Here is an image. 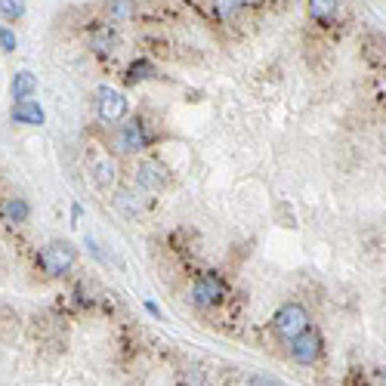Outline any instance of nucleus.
Returning <instances> with one entry per match:
<instances>
[{
  "label": "nucleus",
  "instance_id": "nucleus-1",
  "mask_svg": "<svg viewBox=\"0 0 386 386\" xmlns=\"http://www.w3.org/2000/svg\"><path fill=\"white\" fill-rule=\"evenodd\" d=\"M37 263H41V269L50 278H62V275H68V272L75 269L77 250H75V244H68V241H50V244H44L41 248Z\"/></svg>",
  "mask_w": 386,
  "mask_h": 386
},
{
  "label": "nucleus",
  "instance_id": "nucleus-2",
  "mask_svg": "<svg viewBox=\"0 0 386 386\" xmlns=\"http://www.w3.org/2000/svg\"><path fill=\"white\" fill-rule=\"evenodd\" d=\"M309 312H306V306L300 303H284L278 306V312L272 315V331H275L282 340H294V337H300L303 331H309Z\"/></svg>",
  "mask_w": 386,
  "mask_h": 386
},
{
  "label": "nucleus",
  "instance_id": "nucleus-3",
  "mask_svg": "<svg viewBox=\"0 0 386 386\" xmlns=\"http://www.w3.org/2000/svg\"><path fill=\"white\" fill-rule=\"evenodd\" d=\"M226 294H229V288H226L219 272H201L189 291L192 303H195L198 309H214V306H219L226 300Z\"/></svg>",
  "mask_w": 386,
  "mask_h": 386
},
{
  "label": "nucleus",
  "instance_id": "nucleus-4",
  "mask_svg": "<svg viewBox=\"0 0 386 386\" xmlns=\"http://www.w3.org/2000/svg\"><path fill=\"white\" fill-rule=\"evenodd\" d=\"M149 143H151V136L145 133L143 118H130L115 133V151H121V155H139L143 149H149Z\"/></svg>",
  "mask_w": 386,
  "mask_h": 386
},
{
  "label": "nucleus",
  "instance_id": "nucleus-5",
  "mask_svg": "<svg viewBox=\"0 0 386 386\" xmlns=\"http://www.w3.org/2000/svg\"><path fill=\"white\" fill-rule=\"evenodd\" d=\"M96 105H99V118H102L105 124H121L124 115H127V96H124L121 90H115V86H99L96 93Z\"/></svg>",
  "mask_w": 386,
  "mask_h": 386
},
{
  "label": "nucleus",
  "instance_id": "nucleus-6",
  "mask_svg": "<svg viewBox=\"0 0 386 386\" xmlns=\"http://www.w3.org/2000/svg\"><path fill=\"white\" fill-rule=\"evenodd\" d=\"M133 179H136L139 189H149V192H158L170 183L167 167H164L161 161H155V158H143V161L136 164V170H133Z\"/></svg>",
  "mask_w": 386,
  "mask_h": 386
},
{
  "label": "nucleus",
  "instance_id": "nucleus-7",
  "mask_svg": "<svg viewBox=\"0 0 386 386\" xmlns=\"http://www.w3.org/2000/svg\"><path fill=\"white\" fill-rule=\"evenodd\" d=\"M291 356H294V362H300V365H315L318 358H322V334H318L315 328L303 331L300 337L291 340Z\"/></svg>",
  "mask_w": 386,
  "mask_h": 386
},
{
  "label": "nucleus",
  "instance_id": "nucleus-8",
  "mask_svg": "<svg viewBox=\"0 0 386 386\" xmlns=\"http://www.w3.org/2000/svg\"><path fill=\"white\" fill-rule=\"evenodd\" d=\"M28 217H31V208L25 198L6 195L3 201H0V223L3 226H22V223H28Z\"/></svg>",
  "mask_w": 386,
  "mask_h": 386
},
{
  "label": "nucleus",
  "instance_id": "nucleus-9",
  "mask_svg": "<svg viewBox=\"0 0 386 386\" xmlns=\"http://www.w3.org/2000/svg\"><path fill=\"white\" fill-rule=\"evenodd\" d=\"M10 118H12L16 124H25V127H41V124L46 121L44 109H41L37 102H31V99H25V102H12Z\"/></svg>",
  "mask_w": 386,
  "mask_h": 386
},
{
  "label": "nucleus",
  "instance_id": "nucleus-10",
  "mask_svg": "<svg viewBox=\"0 0 386 386\" xmlns=\"http://www.w3.org/2000/svg\"><path fill=\"white\" fill-rule=\"evenodd\" d=\"M90 173H93V179H96L99 185H111L118 179V164H115V158H109V155H96L90 161Z\"/></svg>",
  "mask_w": 386,
  "mask_h": 386
},
{
  "label": "nucleus",
  "instance_id": "nucleus-11",
  "mask_svg": "<svg viewBox=\"0 0 386 386\" xmlns=\"http://www.w3.org/2000/svg\"><path fill=\"white\" fill-rule=\"evenodd\" d=\"M115 46H118V35H115V28H109V25H99V28L90 35V50L99 53V56L115 53Z\"/></svg>",
  "mask_w": 386,
  "mask_h": 386
},
{
  "label": "nucleus",
  "instance_id": "nucleus-12",
  "mask_svg": "<svg viewBox=\"0 0 386 386\" xmlns=\"http://www.w3.org/2000/svg\"><path fill=\"white\" fill-rule=\"evenodd\" d=\"M306 3H309V16L318 25H331L340 12V0H306Z\"/></svg>",
  "mask_w": 386,
  "mask_h": 386
},
{
  "label": "nucleus",
  "instance_id": "nucleus-13",
  "mask_svg": "<svg viewBox=\"0 0 386 386\" xmlns=\"http://www.w3.org/2000/svg\"><path fill=\"white\" fill-rule=\"evenodd\" d=\"M10 93H12V99H16V102H25V99H31L37 93V77L31 75V71H19V75L12 77Z\"/></svg>",
  "mask_w": 386,
  "mask_h": 386
},
{
  "label": "nucleus",
  "instance_id": "nucleus-14",
  "mask_svg": "<svg viewBox=\"0 0 386 386\" xmlns=\"http://www.w3.org/2000/svg\"><path fill=\"white\" fill-rule=\"evenodd\" d=\"M133 12H136L133 0H109L105 3V16L115 19V22H127V19H133Z\"/></svg>",
  "mask_w": 386,
  "mask_h": 386
},
{
  "label": "nucleus",
  "instance_id": "nucleus-15",
  "mask_svg": "<svg viewBox=\"0 0 386 386\" xmlns=\"http://www.w3.org/2000/svg\"><path fill=\"white\" fill-rule=\"evenodd\" d=\"M149 77H155V65H151L149 59H136V62H130V68H127V84L149 81Z\"/></svg>",
  "mask_w": 386,
  "mask_h": 386
},
{
  "label": "nucleus",
  "instance_id": "nucleus-16",
  "mask_svg": "<svg viewBox=\"0 0 386 386\" xmlns=\"http://www.w3.org/2000/svg\"><path fill=\"white\" fill-rule=\"evenodd\" d=\"M115 204L124 210V214H130V217H136L139 210H143V201H139V195H136V192H130V189L115 192Z\"/></svg>",
  "mask_w": 386,
  "mask_h": 386
},
{
  "label": "nucleus",
  "instance_id": "nucleus-17",
  "mask_svg": "<svg viewBox=\"0 0 386 386\" xmlns=\"http://www.w3.org/2000/svg\"><path fill=\"white\" fill-rule=\"evenodd\" d=\"M0 16L6 22H16V19L25 16V0H0Z\"/></svg>",
  "mask_w": 386,
  "mask_h": 386
},
{
  "label": "nucleus",
  "instance_id": "nucleus-18",
  "mask_svg": "<svg viewBox=\"0 0 386 386\" xmlns=\"http://www.w3.org/2000/svg\"><path fill=\"white\" fill-rule=\"evenodd\" d=\"M214 6L223 19H235L248 3H244V0H214Z\"/></svg>",
  "mask_w": 386,
  "mask_h": 386
},
{
  "label": "nucleus",
  "instance_id": "nucleus-19",
  "mask_svg": "<svg viewBox=\"0 0 386 386\" xmlns=\"http://www.w3.org/2000/svg\"><path fill=\"white\" fill-rule=\"evenodd\" d=\"M16 44H19L16 35H12V31L3 25V28H0V50H3V53H12V50H16Z\"/></svg>",
  "mask_w": 386,
  "mask_h": 386
},
{
  "label": "nucleus",
  "instance_id": "nucleus-20",
  "mask_svg": "<svg viewBox=\"0 0 386 386\" xmlns=\"http://www.w3.org/2000/svg\"><path fill=\"white\" fill-rule=\"evenodd\" d=\"M248 386H278V383L272 380V377H250Z\"/></svg>",
  "mask_w": 386,
  "mask_h": 386
},
{
  "label": "nucleus",
  "instance_id": "nucleus-21",
  "mask_svg": "<svg viewBox=\"0 0 386 386\" xmlns=\"http://www.w3.org/2000/svg\"><path fill=\"white\" fill-rule=\"evenodd\" d=\"M248 6H259V3H266V0H244Z\"/></svg>",
  "mask_w": 386,
  "mask_h": 386
},
{
  "label": "nucleus",
  "instance_id": "nucleus-22",
  "mask_svg": "<svg viewBox=\"0 0 386 386\" xmlns=\"http://www.w3.org/2000/svg\"><path fill=\"white\" fill-rule=\"evenodd\" d=\"M380 386H386V368H383V374H380Z\"/></svg>",
  "mask_w": 386,
  "mask_h": 386
}]
</instances>
